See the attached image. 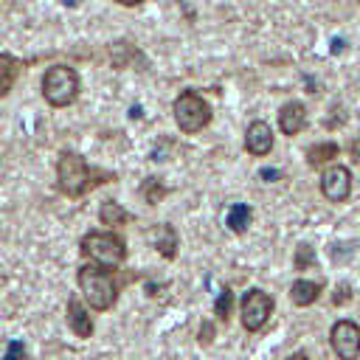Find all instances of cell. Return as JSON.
<instances>
[{
  "label": "cell",
  "instance_id": "obj_1",
  "mask_svg": "<svg viewBox=\"0 0 360 360\" xmlns=\"http://www.w3.org/2000/svg\"><path fill=\"white\" fill-rule=\"evenodd\" d=\"M107 180H115V174L101 172L96 166H87V160L79 152L65 149L56 160V183H59V191L68 194V197H82V194H87L90 188H96L98 183H107Z\"/></svg>",
  "mask_w": 360,
  "mask_h": 360
},
{
  "label": "cell",
  "instance_id": "obj_2",
  "mask_svg": "<svg viewBox=\"0 0 360 360\" xmlns=\"http://www.w3.org/2000/svg\"><path fill=\"white\" fill-rule=\"evenodd\" d=\"M76 284H79L82 295L87 298L90 309H96V312H107L118 301V284H115L110 267H101L93 262L82 264L76 270Z\"/></svg>",
  "mask_w": 360,
  "mask_h": 360
},
{
  "label": "cell",
  "instance_id": "obj_3",
  "mask_svg": "<svg viewBox=\"0 0 360 360\" xmlns=\"http://www.w3.org/2000/svg\"><path fill=\"white\" fill-rule=\"evenodd\" d=\"M79 253L93 264L115 270L127 259V242L112 231H87L79 242Z\"/></svg>",
  "mask_w": 360,
  "mask_h": 360
},
{
  "label": "cell",
  "instance_id": "obj_4",
  "mask_svg": "<svg viewBox=\"0 0 360 360\" xmlns=\"http://www.w3.org/2000/svg\"><path fill=\"white\" fill-rule=\"evenodd\" d=\"M172 112H174V124H177L180 132H186V135L202 132V129L211 124V104H208L197 90H183V93L174 98Z\"/></svg>",
  "mask_w": 360,
  "mask_h": 360
},
{
  "label": "cell",
  "instance_id": "obj_5",
  "mask_svg": "<svg viewBox=\"0 0 360 360\" xmlns=\"http://www.w3.org/2000/svg\"><path fill=\"white\" fill-rule=\"evenodd\" d=\"M79 73L70 65H51L42 76V96L51 107H68L79 96Z\"/></svg>",
  "mask_w": 360,
  "mask_h": 360
},
{
  "label": "cell",
  "instance_id": "obj_6",
  "mask_svg": "<svg viewBox=\"0 0 360 360\" xmlns=\"http://www.w3.org/2000/svg\"><path fill=\"white\" fill-rule=\"evenodd\" d=\"M273 315V298L259 290V287H250L245 295H242V304H239V318H242V326L248 332H259L267 318Z\"/></svg>",
  "mask_w": 360,
  "mask_h": 360
},
{
  "label": "cell",
  "instance_id": "obj_7",
  "mask_svg": "<svg viewBox=\"0 0 360 360\" xmlns=\"http://www.w3.org/2000/svg\"><path fill=\"white\" fill-rule=\"evenodd\" d=\"M329 343L340 360H357L360 354V326L349 318H340L329 329Z\"/></svg>",
  "mask_w": 360,
  "mask_h": 360
},
{
  "label": "cell",
  "instance_id": "obj_8",
  "mask_svg": "<svg viewBox=\"0 0 360 360\" xmlns=\"http://www.w3.org/2000/svg\"><path fill=\"white\" fill-rule=\"evenodd\" d=\"M321 194H323L329 202H343V200H349V194H352V174H349V169L340 166V163L326 166L323 174H321Z\"/></svg>",
  "mask_w": 360,
  "mask_h": 360
},
{
  "label": "cell",
  "instance_id": "obj_9",
  "mask_svg": "<svg viewBox=\"0 0 360 360\" xmlns=\"http://www.w3.org/2000/svg\"><path fill=\"white\" fill-rule=\"evenodd\" d=\"M245 149L256 158H264L270 155L273 149V129L267 121H250L248 129H245Z\"/></svg>",
  "mask_w": 360,
  "mask_h": 360
},
{
  "label": "cell",
  "instance_id": "obj_10",
  "mask_svg": "<svg viewBox=\"0 0 360 360\" xmlns=\"http://www.w3.org/2000/svg\"><path fill=\"white\" fill-rule=\"evenodd\" d=\"M65 315H68V326H70V332H73L76 338H90V335H93V318H90V309L82 304L79 295H70V298H68V309H65Z\"/></svg>",
  "mask_w": 360,
  "mask_h": 360
},
{
  "label": "cell",
  "instance_id": "obj_11",
  "mask_svg": "<svg viewBox=\"0 0 360 360\" xmlns=\"http://www.w3.org/2000/svg\"><path fill=\"white\" fill-rule=\"evenodd\" d=\"M304 127H307V110H304V104L301 101H287L278 110V129L284 135H298Z\"/></svg>",
  "mask_w": 360,
  "mask_h": 360
},
{
  "label": "cell",
  "instance_id": "obj_12",
  "mask_svg": "<svg viewBox=\"0 0 360 360\" xmlns=\"http://www.w3.org/2000/svg\"><path fill=\"white\" fill-rule=\"evenodd\" d=\"M22 68H25V65H22V59H17L14 53L0 51V98L11 93V87L17 84V79H20Z\"/></svg>",
  "mask_w": 360,
  "mask_h": 360
},
{
  "label": "cell",
  "instance_id": "obj_13",
  "mask_svg": "<svg viewBox=\"0 0 360 360\" xmlns=\"http://www.w3.org/2000/svg\"><path fill=\"white\" fill-rule=\"evenodd\" d=\"M149 236H152L155 250H158L163 259H174V256H177V245H180V239H177V231H174L172 225H158Z\"/></svg>",
  "mask_w": 360,
  "mask_h": 360
},
{
  "label": "cell",
  "instance_id": "obj_14",
  "mask_svg": "<svg viewBox=\"0 0 360 360\" xmlns=\"http://www.w3.org/2000/svg\"><path fill=\"white\" fill-rule=\"evenodd\" d=\"M318 295H321V284L318 281H309V278H298L290 287V301L295 307H309V304L318 301Z\"/></svg>",
  "mask_w": 360,
  "mask_h": 360
},
{
  "label": "cell",
  "instance_id": "obj_15",
  "mask_svg": "<svg viewBox=\"0 0 360 360\" xmlns=\"http://www.w3.org/2000/svg\"><path fill=\"white\" fill-rule=\"evenodd\" d=\"M98 222L101 225H110V228H121V225L129 222V211L121 202H115V200H104L98 205Z\"/></svg>",
  "mask_w": 360,
  "mask_h": 360
},
{
  "label": "cell",
  "instance_id": "obj_16",
  "mask_svg": "<svg viewBox=\"0 0 360 360\" xmlns=\"http://www.w3.org/2000/svg\"><path fill=\"white\" fill-rule=\"evenodd\" d=\"M332 158H338V143H335V141H323V143H315V146L307 149V163H309L312 169L326 166Z\"/></svg>",
  "mask_w": 360,
  "mask_h": 360
},
{
  "label": "cell",
  "instance_id": "obj_17",
  "mask_svg": "<svg viewBox=\"0 0 360 360\" xmlns=\"http://www.w3.org/2000/svg\"><path fill=\"white\" fill-rule=\"evenodd\" d=\"M250 219H253V211H250V205H245V202H236V205H231L228 208V228L233 231V233H245L248 228H250Z\"/></svg>",
  "mask_w": 360,
  "mask_h": 360
},
{
  "label": "cell",
  "instance_id": "obj_18",
  "mask_svg": "<svg viewBox=\"0 0 360 360\" xmlns=\"http://www.w3.org/2000/svg\"><path fill=\"white\" fill-rule=\"evenodd\" d=\"M166 194H169V188L163 186L160 177H146V180L141 183V197H143V202H149V205H158Z\"/></svg>",
  "mask_w": 360,
  "mask_h": 360
},
{
  "label": "cell",
  "instance_id": "obj_19",
  "mask_svg": "<svg viewBox=\"0 0 360 360\" xmlns=\"http://www.w3.org/2000/svg\"><path fill=\"white\" fill-rule=\"evenodd\" d=\"M231 309H233V292L228 290V287H222L219 290V295H217V301H214V315H217V321H228L231 318Z\"/></svg>",
  "mask_w": 360,
  "mask_h": 360
},
{
  "label": "cell",
  "instance_id": "obj_20",
  "mask_svg": "<svg viewBox=\"0 0 360 360\" xmlns=\"http://www.w3.org/2000/svg\"><path fill=\"white\" fill-rule=\"evenodd\" d=\"M135 53L138 51H132L127 42H115L112 51H110V62H112V68H127L129 59H135Z\"/></svg>",
  "mask_w": 360,
  "mask_h": 360
},
{
  "label": "cell",
  "instance_id": "obj_21",
  "mask_svg": "<svg viewBox=\"0 0 360 360\" xmlns=\"http://www.w3.org/2000/svg\"><path fill=\"white\" fill-rule=\"evenodd\" d=\"M292 264H295V270H309V267L315 264V250H312L309 245H298Z\"/></svg>",
  "mask_w": 360,
  "mask_h": 360
},
{
  "label": "cell",
  "instance_id": "obj_22",
  "mask_svg": "<svg viewBox=\"0 0 360 360\" xmlns=\"http://www.w3.org/2000/svg\"><path fill=\"white\" fill-rule=\"evenodd\" d=\"M3 360H28L25 346H22L20 340H11V343L6 346V357H3Z\"/></svg>",
  "mask_w": 360,
  "mask_h": 360
},
{
  "label": "cell",
  "instance_id": "obj_23",
  "mask_svg": "<svg viewBox=\"0 0 360 360\" xmlns=\"http://www.w3.org/2000/svg\"><path fill=\"white\" fill-rule=\"evenodd\" d=\"M349 298H352V290H349L346 284H338V290H335V295H332V304L340 307V304H346Z\"/></svg>",
  "mask_w": 360,
  "mask_h": 360
},
{
  "label": "cell",
  "instance_id": "obj_24",
  "mask_svg": "<svg viewBox=\"0 0 360 360\" xmlns=\"http://www.w3.org/2000/svg\"><path fill=\"white\" fill-rule=\"evenodd\" d=\"M211 340H214V323L211 321H202V326H200V343L208 346Z\"/></svg>",
  "mask_w": 360,
  "mask_h": 360
},
{
  "label": "cell",
  "instance_id": "obj_25",
  "mask_svg": "<svg viewBox=\"0 0 360 360\" xmlns=\"http://www.w3.org/2000/svg\"><path fill=\"white\" fill-rule=\"evenodd\" d=\"M259 177H262V180H267V183H273V180H278V177H281V172H276V169H262V172H259Z\"/></svg>",
  "mask_w": 360,
  "mask_h": 360
},
{
  "label": "cell",
  "instance_id": "obj_26",
  "mask_svg": "<svg viewBox=\"0 0 360 360\" xmlns=\"http://www.w3.org/2000/svg\"><path fill=\"white\" fill-rule=\"evenodd\" d=\"M352 155H354V160H360V138L352 141Z\"/></svg>",
  "mask_w": 360,
  "mask_h": 360
},
{
  "label": "cell",
  "instance_id": "obj_27",
  "mask_svg": "<svg viewBox=\"0 0 360 360\" xmlns=\"http://www.w3.org/2000/svg\"><path fill=\"white\" fill-rule=\"evenodd\" d=\"M332 51L340 53V51H343V39H335V42H332Z\"/></svg>",
  "mask_w": 360,
  "mask_h": 360
},
{
  "label": "cell",
  "instance_id": "obj_28",
  "mask_svg": "<svg viewBox=\"0 0 360 360\" xmlns=\"http://www.w3.org/2000/svg\"><path fill=\"white\" fill-rule=\"evenodd\" d=\"M287 360H309V357H307V354H304V352H295V354H290V357H287Z\"/></svg>",
  "mask_w": 360,
  "mask_h": 360
},
{
  "label": "cell",
  "instance_id": "obj_29",
  "mask_svg": "<svg viewBox=\"0 0 360 360\" xmlns=\"http://www.w3.org/2000/svg\"><path fill=\"white\" fill-rule=\"evenodd\" d=\"M121 6H138V3H143V0H118Z\"/></svg>",
  "mask_w": 360,
  "mask_h": 360
},
{
  "label": "cell",
  "instance_id": "obj_30",
  "mask_svg": "<svg viewBox=\"0 0 360 360\" xmlns=\"http://www.w3.org/2000/svg\"><path fill=\"white\" fill-rule=\"evenodd\" d=\"M62 3H65V6H76V0H62Z\"/></svg>",
  "mask_w": 360,
  "mask_h": 360
}]
</instances>
